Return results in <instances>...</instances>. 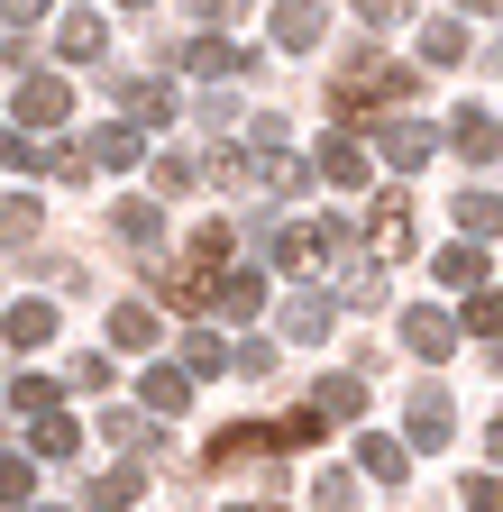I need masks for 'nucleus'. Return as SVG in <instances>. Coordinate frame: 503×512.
Listing matches in <instances>:
<instances>
[{"mask_svg":"<svg viewBox=\"0 0 503 512\" xmlns=\"http://www.w3.org/2000/svg\"><path fill=\"white\" fill-rule=\"evenodd\" d=\"M229 247H238V229H229V220H202V229H193V247L165 256V266L147 275V284H156V302H174V311H211V284H220V266H229Z\"/></svg>","mask_w":503,"mask_h":512,"instance_id":"f257e3e1","label":"nucleus"},{"mask_svg":"<svg viewBox=\"0 0 503 512\" xmlns=\"http://www.w3.org/2000/svg\"><path fill=\"white\" fill-rule=\"evenodd\" d=\"M403 101H412V74H403L394 55H375V46L348 55L339 74H330V110L339 119H357V110H403Z\"/></svg>","mask_w":503,"mask_h":512,"instance_id":"f03ea898","label":"nucleus"},{"mask_svg":"<svg viewBox=\"0 0 503 512\" xmlns=\"http://www.w3.org/2000/svg\"><path fill=\"white\" fill-rule=\"evenodd\" d=\"M211 174L238 183V192H302V183H311V165H293V156L275 147V119H257V147H220Z\"/></svg>","mask_w":503,"mask_h":512,"instance_id":"7ed1b4c3","label":"nucleus"},{"mask_svg":"<svg viewBox=\"0 0 503 512\" xmlns=\"http://www.w3.org/2000/svg\"><path fill=\"white\" fill-rule=\"evenodd\" d=\"M394 330H403V348H412L421 366H439V357H458V320H449V311H430V302H412V311L394 320Z\"/></svg>","mask_w":503,"mask_h":512,"instance_id":"20e7f679","label":"nucleus"},{"mask_svg":"<svg viewBox=\"0 0 503 512\" xmlns=\"http://www.w3.org/2000/svg\"><path fill=\"white\" fill-rule=\"evenodd\" d=\"M339 256V220H293V229H275V266H330Z\"/></svg>","mask_w":503,"mask_h":512,"instance_id":"39448f33","label":"nucleus"},{"mask_svg":"<svg viewBox=\"0 0 503 512\" xmlns=\"http://www.w3.org/2000/svg\"><path fill=\"white\" fill-rule=\"evenodd\" d=\"M10 110H19V128H55V119L74 110V92H65V74H28L10 92Z\"/></svg>","mask_w":503,"mask_h":512,"instance_id":"423d86ee","label":"nucleus"},{"mask_svg":"<svg viewBox=\"0 0 503 512\" xmlns=\"http://www.w3.org/2000/svg\"><path fill=\"white\" fill-rule=\"evenodd\" d=\"M211 311H220V320H257V311H266V275H257V266H220Z\"/></svg>","mask_w":503,"mask_h":512,"instance_id":"0eeeda50","label":"nucleus"},{"mask_svg":"<svg viewBox=\"0 0 503 512\" xmlns=\"http://www.w3.org/2000/svg\"><path fill=\"white\" fill-rule=\"evenodd\" d=\"M366 256H375V266H403V256H412V220H403V202H375V211H366Z\"/></svg>","mask_w":503,"mask_h":512,"instance_id":"6e6552de","label":"nucleus"},{"mask_svg":"<svg viewBox=\"0 0 503 512\" xmlns=\"http://www.w3.org/2000/svg\"><path fill=\"white\" fill-rule=\"evenodd\" d=\"M101 46H110L101 10H65V19H55V55H65V64H101Z\"/></svg>","mask_w":503,"mask_h":512,"instance_id":"1a4fd4ad","label":"nucleus"},{"mask_svg":"<svg viewBox=\"0 0 503 512\" xmlns=\"http://www.w3.org/2000/svg\"><path fill=\"white\" fill-rule=\"evenodd\" d=\"M311 174H321V183H339V192H357V183L375 174V156H366L357 138H321V156H311Z\"/></svg>","mask_w":503,"mask_h":512,"instance_id":"9d476101","label":"nucleus"},{"mask_svg":"<svg viewBox=\"0 0 503 512\" xmlns=\"http://www.w3.org/2000/svg\"><path fill=\"white\" fill-rule=\"evenodd\" d=\"M174 64H183V74H202V83H229V74H247V46H229V37H193Z\"/></svg>","mask_w":503,"mask_h":512,"instance_id":"9b49d317","label":"nucleus"},{"mask_svg":"<svg viewBox=\"0 0 503 512\" xmlns=\"http://www.w3.org/2000/svg\"><path fill=\"white\" fill-rule=\"evenodd\" d=\"M375 156H385L394 174H421V165L439 156V138H430V128H412V119H403V128L385 119V138H375Z\"/></svg>","mask_w":503,"mask_h":512,"instance_id":"f8f14e48","label":"nucleus"},{"mask_svg":"<svg viewBox=\"0 0 503 512\" xmlns=\"http://www.w3.org/2000/svg\"><path fill=\"white\" fill-rule=\"evenodd\" d=\"M357 467H366L375 485H403V476H412V448H403L394 430H366V439H357Z\"/></svg>","mask_w":503,"mask_h":512,"instance_id":"ddd939ff","label":"nucleus"},{"mask_svg":"<svg viewBox=\"0 0 503 512\" xmlns=\"http://www.w3.org/2000/svg\"><path fill=\"white\" fill-rule=\"evenodd\" d=\"M330 320H339V302H330V293H293V302H284V339H293V348H311V339H330Z\"/></svg>","mask_w":503,"mask_h":512,"instance_id":"4468645a","label":"nucleus"},{"mask_svg":"<svg viewBox=\"0 0 503 512\" xmlns=\"http://www.w3.org/2000/svg\"><path fill=\"white\" fill-rule=\"evenodd\" d=\"M449 430H458L449 394H439V384H421V394H412V448H449Z\"/></svg>","mask_w":503,"mask_h":512,"instance_id":"2eb2a0df","label":"nucleus"},{"mask_svg":"<svg viewBox=\"0 0 503 512\" xmlns=\"http://www.w3.org/2000/svg\"><path fill=\"white\" fill-rule=\"evenodd\" d=\"M449 147H458L467 165H494V156H503V128H494L485 110H458V119H449Z\"/></svg>","mask_w":503,"mask_h":512,"instance_id":"dca6fc26","label":"nucleus"},{"mask_svg":"<svg viewBox=\"0 0 503 512\" xmlns=\"http://www.w3.org/2000/svg\"><path fill=\"white\" fill-rule=\"evenodd\" d=\"M311 412H321L330 430L357 421V412H366V384H357V375H321V384H311Z\"/></svg>","mask_w":503,"mask_h":512,"instance_id":"f3484780","label":"nucleus"},{"mask_svg":"<svg viewBox=\"0 0 503 512\" xmlns=\"http://www.w3.org/2000/svg\"><path fill=\"white\" fill-rule=\"evenodd\" d=\"M0 330H10V348H46L55 339V302H10V311H0Z\"/></svg>","mask_w":503,"mask_h":512,"instance_id":"a211bd4d","label":"nucleus"},{"mask_svg":"<svg viewBox=\"0 0 503 512\" xmlns=\"http://www.w3.org/2000/svg\"><path fill=\"white\" fill-rule=\"evenodd\" d=\"M138 494H147V476H138V467H101V476H92V494H83V503H92V512H129V503H138Z\"/></svg>","mask_w":503,"mask_h":512,"instance_id":"6ab92c4d","label":"nucleus"},{"mask_svg":"<svg viewBox=\"0 0 503 512\" xmlns=\"http://www.w3.org/2000/svg\"><path fill=\"white\" fill-rule=\"evenodd\" d=\"M138 394H147V412H183V403H193V366H147Z\"/></svg>","mask_w":503,"mask_h":512,"instance_id":"aec40b11","label":"nucleus"},{"mask_svg":"<svg viewBox=\"0 0 503 512\" xmlns=\"http://www.w3.org/2000/svg\"><path fill=\"white\" fill-rule=\"evenodd\" d=\"M275 448V421H247V430H220L211 439V467H238V458H266Z\"/></svg>","mask_w":503,"mask_h":512,"instance_id":"412c9836","label":"nucleus"},{"mask_svg":"<svg viewBox=\"0 0 503 512\" xmlns=\"http://www.w3.org/2000/svg\"><path fill=\"white\" fill-rule=\"evenodd\" d=\"M275 46H321V0H284V10H275Z\"/></svg>","mask_w":503,"mask_h":512,"instance_id":"4be33fe9","label":"nucleus"},{"mask_svg":"<svg viewBox=\"0 0 503 512\" xmlns=\"http://www.w3.org/2000/svg\"><path fill=\"white\" fill-rule=\"evenodd\" d=\"M119 101H129L138 128H165L174 119V83H119Z\"/></svg>","mask_w":503,"mask_h":512,"instance_id":"5701e85b","label":"nucleus"},{"mask_svg":"<svg viewBox=\"0 0 503 512\" xmlns=\"http://www.w3.org/2000/svg\"><path fill=\"white\" fill-rule=\"evenodd\" d=\"M92 165L129 174V165H147V138H138V128H101V138H92Z\"/></svg>","mask_w":503,"mask_h":512,"instance_id":"b1692460","label":"nucleus"},{"mask_svg":"<svg viewBox=\"0 0 503 512\" xmlns=\"http://www.w3.org/2000/svg\"><path fill=\"white\" fill-rule=\"evenodd\" d=\"M485 275H494V266H485V247H476V238H467V247H439V284H458V293H476Z\"/></svg>","mask_w":503,"mask_h":512,"instance_id":"393cba45","label":"nucleus"},{"mask_svg":"<svg viewBox=\"0 0 503 512\" xmlns=\"http://www.w3.org/2000/svg\"><path fill=\"white\" fill-rule=\"evenodd\" d=\"M449 211H458V229H467V238H494V229H503V192H458Z\"/></svg>","mask_w":503,"mask_h":512,"instance_id":"a878e982","label":"nucleus"},{"mask_svg":"<svg viewBox=\"0 0 503 512\" xmlns=\"http://www.w3.org/2000/svg\"><path fill=\"white\" fill-rule=\"evenodd\" d=\"M183 366H193V375H229V366H238V348H229L220 330H193V339H183Z\"/></svg>","mask_w":503,"mask_h":512,"instance_id":"bb28decb","label":"nucleus"},{"mask_svg":"<svg viewBox=\"0 0 503 512\" xmlns=\"http://www.w3.org/2000/svg\"><path fill=\"white\" fill-rule=\"evenodd\" d=\"M110 348H156V311L147 302H119L110 311Z\"/></svg>","mask_w":503,"mask_h":512,"instance_id":"cd10ccee","label":"nucleus"},{"mask_svg":"<svg viewBox=\"0 0 503 512\" xmlns=\"http://www.w3.org/2000/svg\"><path fill=\"white\" fill-rule=\"evenodd\" d=\"M421 64H467V28L458 19H430L421 28Z\"/></svg>","mask_w":503,"mask_h":512,"instance_id":"c85d7f7f","label":"nucleus"},{"mask_svg":"<svg viewBox=\"0 0 503 512\" xmlns=\"http://www.w3.org/2000/svg\"><path fill=\"white\" fill-rule=\"evenodd\" d=\"M110 229H119V247H156V229H165V220H156V202H119V211H110Z\"/></svg>","mask_w":503,"mask_h":512,"instance_id":"c756f323","label":"nucleus"},{"mask_svg":"<svg viewBox=\"0 0 503 512\" xmlns=\"http://www.w3.org/2000/svg\"><path fill=\"white\" fill-rule=\"evenodd\" d=\"M28 439H37V458H74V448H83V430H74V421H55V412H37Z\"/></svg>","mask_w":503,"mask_h":512,"instance_id":"7c9ffc66","label":"nucleus"},{"mask_svg":"<svg viewBox=\"0 0 503 512\" xmlns=\"http://www.w3.org/2000/svg\"><path fill=\"white\" fill-rule=\"evenodd\" d=\"M28 238H37V202L10 192V202H0V247H28Z\"/></svg>","mask_w":503,"mask_h":512,"instance_id":"2f4dec72","label":"nucleus"},{"mask_svg":"<svg viewBox=\"0 0 503 512\" xmlns=\"http://www.w3.org/2000/svg\"><path fill=\"white\" fill-rule=\"evenodd\" d=\"M467 330L503 339V284H476V293H467Z\"/></svg>","mask_w":503,"mask_h":512,"instance_id":"473e14b6","label":"nucleus"},{"mask_svg":"<svg viewBox=\"0 0 503 512\" xmlns=\"http://www.w3.org/2000/svg\"><path fill=\"white\" fill-rule=\"evenodd\" d=\"M10 412H19V421L55 412V384H46V375H19V384H10Z\"/></svg>","mask_w":503,"mask_h":512,"instance_id":"72a5a7b5","label":"nucleus"},{"mask_svg":"<svg viewBox=\"0 0 503 512\" xmlns=\"http://www.w3.org/2000/svg\"><path fill=\"white\" fill-rule=\"evenodd\" d=\"M28 494H37L28 458H0V503H10V512H28Z\"/></svg>","mask_w":503,"mask_h":512,"instance_id":"f704fd0d","label":"nucleus"},{"mask_svg":"<svg viewBox=\"0 0 503 512\" xmlns=\"http://www.w3.org/2000/svg\"><path fill=\"white\" fill-rule=\"evenodd\" d=\"M0 165H10V174H37V165H46V156H37V147H28V128H0Z\"/></svg>","mask_w":503,"mask_h":512,"instance_id":"c9c22d12","label":"nucleus"},{"mask_svg":"<svg viewBox=\"0 0 503 512\" xmlns=\"http://www.w3.org/2000/svg\"><path fill=\"white\" fill-rule=\"evenodd\" d=\"M101 430H110V439H129V448H156V430H147V412H101Z\"/></svg>","mask_w":503,"mask_h":512,"instance_id":"e433bc0d","label":"nucleus"},{"mask_svg":"<svg viewBox=\"0 0 503 512\" xmlns=\"http://www.w3.org/2000/svg\"><path fill=\"white\" fill-rule=\"evenodd\" d=\"M458 494H467V512H503V476H467Z\"/></svg>","mask_w":503,"mask_h":512,"instance_id":"4c0bfd02","label":"nucleus"},{"mask_svg":"<svg viewBox=\"0 0 503 512\" xmlns=\"http://www.w3.org/2000/svg\"><path fill=\"white\" fill-rule=\"evenodd\" d=\"M46 165H55V174H65V183H92V147H55Z\"/></svg>","mask_w":503,"mask_h":512,"instance_id":"58836bf2","label":"nucleus"},{"mask_svg":"<svg viewBox=\"0 0 503 512\" xmlns=\"http://www.w3.org/2000/svg\"><path fill=\"white\" fill-rule=\"evenodd\" d=\"M311 494H321V512H357V485H348V476H321Z\"/></svg>","mask_w":503,"mask_h":512,"instance_id":"ea45409f","label":"nucleus"},{"mask_svg":"<svg viewBox=\"0 0 503 512\" xmlns=\"http://www.w3.org/2000/svg\"><path fill=\"white\" fill-rule=\"evenodd\" d=\"M156 192H193V165H183V156H156Z\"/></svg>","mask_w":503,"mask_h":512,"instance_id":"a19ab883","label":"nucleus"},{"mask_svg":"<svg viewBox=\"0 0 503 512\" xmlns=\"http://www.w3.org/2000/svg\"><path fill=\"white\" fill-rule=\"evenodd\" d=\"M46 10H55V0H0V19H10V28H37Z\"/></svg>","mask_w":503,"mask_h":512,"instance_id":"79ce46f5","label":"nucleus"},{"mask_svg":"<svg viewBox=\"0 0 503 512\" xmlns=\"http://www.w3.org/2000/svg\"><path fill=\"white\" fill-rule=\"evenodd\" d=\"M458 10H476V19H503V0H458Z\"/></svg>","mask_w":503,"mask_h":512,"instance_id":"37998d69","label":"nucleus"},{"mask_svg":"<svg viewBox=\"0 0 503 512\" xmlns=\"http://www.w3.org/2000/svg\"><path fill=\"white\" fill-rule=\"evenodd\" d=\"M485 448H494V458H503V412H494V421H485Z\"/></svg>","mask_w":503,"mask_h":512,"instance_id":"c03bdc74","label":"nucleus"},{"mask_svg":"<svg viewBox=\"0 0 503 512\" xmlns=\"http://www.w3.org/2000/svg\"><path fill=\"white\" fill-rule=\"evenodd\" d=\"M229 512H284V503H229Z\"/></svg>","mask_w":503,"mask_h":512,"instance_id":"a18cd8bd","label":"nucleus"},{"mask_svg":"<svg viewBox=\"0 0 503 512\" xmlns=\"http://www.w3.org/2000/svg\"><path fill=\"white\" fill-rule=\"evenodd\" d=\"M129 10H147V0H129Z\"/></svg>","mask_w":503,"mask_h":512,"instance_id":"49530a36","label":"nucleus"}]
</instances>
